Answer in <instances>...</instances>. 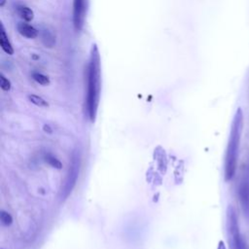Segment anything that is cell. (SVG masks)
Listing matches in <instances>:
<instances>
[{"label":"cell","instance_id":"cell-13","mask_svg":"<svg viewBox=\"0 0 249 249\" xmlns=\"http://www.w3.org/2000/svg\"><path fill=\"white\" fill-rule=\"evenodd\" d=\"M45 160H46V161H47L51 166H53V167H54V168L60 169V168L62 167V163L60 162V160H57L55 157L50 155V154H48V155L45 157Z\"/></svg>","mask_w":249,"mask_h":249},{"label":"cell","instance_id":"cell-12","mask_svg":"<svg viewBox=\"0 0 249 249\" xmlns=\"http://www.w3.org/2000/svg\"><path fill=\"white\" fill-rule=\"evenodd\" d=\"M32 78L34 79V81H36L38 84H40L42 86H48L50 84L49 77L42 73L34 72V73H32Z\"/></svg>","mask_w":249,"mask_h":249},{"label":"cell","instance_id":"cell-6","mask_svg":"<svg viewBox=\"0 0 249 249\" xmlns=\"http://www.w3.org/2000/svg\"><path fill=\"white\" fill-rule=\"evenodd\" d=\"M17 28L20 35H22L23 37H26L28 39H34L38 36V30L28 23L18 22L17 25Z\"/></svg>","mask_w":249,"mask_h":249},{"label":"cell","instance_id":"cell-10","mask_svg":"<svg viewBox=\"0 0 249 249\" xmlns=\"http://www.w3.org/2000/svg\"><path fill=\"white\" fill-rule=\"evenodd\" d=\"M28 99L31 103H33L34 105L39 106V107H48V105H49L48 102L43 97L36 95V94H29Z\"/></svg>","mask_w":249,"mask_h":249},{"label":"cell","instance_id":"cell-4","mask_svg":"<svg viewBox=\"0 0 249 249\" xmlns=\"http://www.w3.org/2000/svg\"><path fill=\"white\" fill-rule=\"evenodd\" d=\"M238 196L244 215L249 218V169L242 175L238 186Z\"/></svg>","mask_w":249,"mask_h":249},{"label":"cell","instance_id":"cell-7","mask_svg":"<svg viewBox=\"0 0 249 249\" xmlns=\"http://www.w3.org/2000/svg\"><path fill=\"white\" fill-rule=\"evenodd\" d=\"M0 26H1V30H0V45H1V48L7 54L12 55L14 53V49H13V47H12L10 41H9V38L6 34L3 23H1Z\"/></svg>","mask_w":249,"mask_h":249},{"label":"cell","instance_id":"cell-15","mask_svg":"<svg viewBox=\"0 0 249 249\" xmlns=\"http://www.w3.org/2000/svg\"><path fill=\"white\" fill-rule=\"evenodd\" d=\"M0 87L5 91H8L11 89V82L4 76L3 73L0 74Z\"/></svg>","mask_w":249,"mask_h":249},{"label":"cell","instance_id":"cell-19","mask_svg":"<svg viewBox=\"0 0 249 249\" xmlns=\"http://www.w3.org/2000/svg\"><path fill=\"white\" fill-rule=\"evenodd\" d=\"M6 3V0H0V7H3Z\"/></svg>","mask_w":249,"mask_h":249},{"label":"cell","instance_id":"cell-3","mask_svg":"<svg viewBox=\"0 0 249 249\" xmlns=\"http://www.w3.org/2000/svg\"><path fill=\"white\" fill-rule=\"evenodd\" d=\"M226 228L230 249H241L242 238L239 232L238 221L235 209L229 205L226 212Z\"/></svg>","mask_w":249,"mask_h":249},{"label":"cell","instance_id":"cell-16","mask_svg":"<svg viewBox=\"0 0 249 249\" xmlns=\"http://www.w3.org/2000/svg\"><path fill=\"white\" fill-rule=\"evenodd\" d=\"M217 249H226V246H225V243L223 241H219L218 243V247Z\"/></svg>","mask_w":249,"mask_h":249},{"label":"cell","instance_id":"cell-18","mask_svg":"<svg viewBox=\"0 0 249 249\" xmlns=\"http://www.w3.org/2000/svg\"><path fill=\"white\" fill-rule=\"evenodd\" d=\"M241 249H249V247H248V245H247V243H246V241L243 239L242 240V246H241Z\"/></svg>","mask_w":249,"mask_h":249},{"label":"cell","instance_id":"cell-11","mask_svg":"<svg viewBox=\"0 0 249 249\" xmlns=\"http://www.w3.org/2000/svg\"><path fill=\"white\" fill-rule=\"evenodd\" d=\"M42 41L45 44V46H47L49 48H52L54 45V42H55L53 36L48 30H43Z\"/></svg>","mask_w":249,"mask_h":249},{"label":"cell","instance_id":"cell-17","mask_svg":"<svg viewBox=\"0 0 249 249\" xmlns=\"http://www.w3.org/2000/svg\"><path fill=\"white\" fill-rule=\"evenodd\" d=\"M44 129H45V131H48L49 133H52L53 132V129L50 127V125H48V124H45L44 125Z\"/></svg>","mask_w":249,"mask_h":249},{"label":"cell","instance_id":"cell-5","mask_svg":"<svg viewBox=\"0 0 249 249\" xmlns=\"http://www.w3.org/2000/svg\"><path fill=\"white\" fill-rule=\"evenodd\" d=\"M85 18V0H74V24L81 29Z\"/></svg>","mask_w":249,"mask_h":249},{"label":"cell","instance_id":"cell-1","mask_svg":"<svg viewBox=\"0 0 249 249\" xmlns=\"http://www.w3.org/2000/svg\"><path fill=\"white\" fill-rule=\"evenodd\" d=\"M101 90V68L100 56L96 45L94 44L90 51V56L87 71V95L86 107L89 120L93 123L96 119L97 109Z\"/></svg>","mask_w":249,"mask_h":249},{"label":"cell","instance_id":"cell-14","mask_svg":"<svg viewBox=\"0 0 249 249\" xmlns=\"http://www.w3.org/2000/svg\"><path fill=\"white\" fill-rule=\"evenodd\" d=\"M0 221L3 226H10L13 223V218L11 214H9L7 211L1 210L0 211Z\"/></svg>","mask_w":249,"mask_h":249},{"label":"cell","instance_id":"cell-9","mask_svg":"<svg viewBox=\"0 0 249 249\" xmlns=\"http://www.w3.org/2000/svg\"><path fill=\"white\" fill-rule=\"evenodd\" d=\"M17 12H18V16H19L22 19H24V20H26V21H30V20H32L33 18H34V13H33V11H32L30 8L26 7V6H23V5L18 6V7H17Z\"/></svg>","mask_w":249,"mask_h":249},{"label":"cell","instance_id":"cell-2","mask_svg":"<svg viewBox=\"0 0 249 249\" xmlns=\"http://www.w3.org/2000/svg\"><path fill=\"white\" fill-rule=\"evenodd\" d=\"M243 128V114L241 108H238L233 116L231 132L228 140V145L225 155V165H224V176L225 181H230L232 179L238 158V150L241 139V133Z\"/></svg>","mask_w":249,"mask_h":249},{"label":"cell","instance_id":"cell-8","mask_svg":"<svg viewBox=\"0 0 249 249\" xmlns=\"http://www.w3.org/2000/svg\"><path fill=\"white\" fill-rule=\"evenodd\" d=\"M78 169H79V166H77V164H75V166H72L70 168V173L68 174V180L67 182L65 183V186H64V190L65 192H67V194L69 192H71L73 186L75 185V182H76V179H77V176H78Z\"/></svg>","mask_w":249,"mask_h":249}]
</instances>
